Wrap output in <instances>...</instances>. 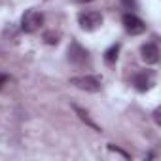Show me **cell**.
<instances>
[{"instance_id": "30bf717a", "label": "cell", "mask_w": 161, "mask_h": 161, "mask_svg": "<svg viewBox=\"0 0 161 161\" xmlns=\"http://www.w3.org/2000/svg\"><path fill=\"white\" fill-rule=\"evenodd\" d=\"M59 32H55V31H46L44 32V42L47 44V46H57L59 44Z\"/></svg>"}, {"instance_id": "9a60e30c", "label": "cell", "mask_w": 161, "mask_h": 161, "mask_svg": "<svg viewBox=\"0 0 161 161\" xmlns=\"http://www.w3.org/2000/svg\"><path fill=\"white\" fill-rule=\"evenodd\" d=\"M0 55H2V49H0Z\"/></svg>"}, {"instance_id": "5b68a950", "label": "cell", "mask_w": 161, "mask_h": 161, "mask_svg": "<svg viewBox=\"0 0 161 161\" xmlns=\"http://www.w3.org/2000/svg\"><path fill=\"white\" fill-rule=\"evenodd\" d=\"M121 23H123V29L129 32V34H133V36H136V34H142L144 31H146V23L138 17V15H135V14H123V17H121Z\"/></svg>"}, {"instance_id": "8992f818", "label": "cell", "mask_w": 161, "mask_h": 161, "mask_svg": "<svg viewBox=\"0 0 161 161\" xmlns=\"http://www.w3.org/2000/svg\"><path fill=\"white\" fill-rule=\"evenodd\" d=\"M133 86L136 87V91L146 93V91L152 89V86H153V72H152V70L136 72V74L133 76Z\"/></svg>"}, {"instance_id": "7c38bea8", "label": "cell", "mask_w": 161, "mask_h": 161, "mask_svg": "<svg viewBox=\"0 0 161 161\" xmlns=\"http://www.w3.org/2000/svg\"><path fill=\"white\" fill-rule=\"evenodd\" d=\"M121 6L127 8V10H136V0H121Z\"/></svg>"}, {"instance_id": "5bb4252c", "label": "cell", "mask_w": 161, "mask_h": 161, "mask_svg": "<svg viewBox=\"0 0 161 161\" xmlns=\"http://www.w3.org/2000/svg\"><path fill=\"white\" fill-rule=\"evenodd\" d=\"M153 119H155V123H157V125L161 123V118H159V108H155V110H153Z\"/></svg>"}, {"instance_id": "2e32d148", "label": "cell", "mask_w": 161, "mask_h": 161, "mask_svg": "<svg viewBox=\"0 0 161 161\" xmlns=\"http://www.w3.org/2000/svg\"><path fill=\"white\" fill-rule=\"evenodd\" d=\"M87 2H89V0H87Z\"/></svg>"}, {"instance_id": "6da1fadb", "label": "cell", "mask_w": 161, "mask_h": 161, "mask_svg": "<svg viewBox=\"0 0 161 161\" xmlns=\"http://www.w3.org/2000/svg\"><path fill=\"white\" fill-rule=\"evenodd\" d=\"M70 86L82 89V91H89V93H97L103 89V78L97 74H84V76H74L70 78Z\"/></svg>"}, {"instance_id": "277c9868", "label": "cell", "mask_w": 161, "mask_h": 161, "mask_svg": "<svg viewBox=\"0 0 161 161\" xmlns=\"http://www.w3.org/2000/svg\"><path fill=\"white\" fill-rule=\"evenodd\" d=\"M78 23L84 31L91 32L103 25V15L99 12H82V14H78Z\"/></svg>"}, {"instance_id": "8fae6325", "label": "cell", "mask_w": 161, "mask_h": 161, "mask_svg": "<svg viewBox=\"0 0 161 161\" xmlns=\"http://www.w3.org/2000/svg\"><path fill=\"white\" fill-rule=\"evenodd\" d=\"M108 150H110V152H116V153H119V155H123L125 159H129V157H131V155H129V153H127L125 150H121V148H118L116 144H108Z\"/></svg>"}, {"instance_id": "ba28073f", "label": "cell", "mask_w": 161, "mask_h": 161, "mask_svg": "<svg viewBox=\"0 0 161 161\" xmlns=\"http://www.w3.org/2000/svg\"><path fill=\"white\" fill-rule=\"evenodd\" d=\"M72 110L76 112V116L82 119L87 127H91V129H93V131H97V133H101V131H103V129H101V125H99V123H95V121L91 119V116H89V112H87V110H84L82 106H78V104H72Z\"/></svg>"}, {"instance_id": "9c48e42d", "label": "cell", "mask_w": 161, "mask_h": 161, "mask_svg": "<svg viewBox=\"0 0 161 161\" xmlns=\"http://www.w3.org/2000/svg\"><path fill=\"white\" fill-rule=\"evenodd\" d=\"M119 44H112L106 51H104V61L108 63V64H114L116 61H118V53H119Z\"/></svg>"}, {"instance_id": "4fadbf2b", "label": "cell", "mask_w": 161, "mask_h": 161, "mask_svg": "<svg viewBox=\"0 0 161 161\" xmlns=\"http://www.w3.org/2000/svg\"><path fill=\"white\" fill-rule=\"evenodd\" d=\"M8 80H10V76H8V74H4V72H0V86H4V84L8 82Z\"/></svg>"}, {"instance_id": "3957f363", "label": "cell", "mask_w": 161, "mask_h": 161, "mask_svg": "<svg viewBox=\"0 0 161 161\" xmlns=\"http://www.w3.org/2000/svg\"><path fill=\"white\" fill-rule=\"evenodd\" d=\"M68 61L72 64H76V66H84V64L89 63V51L80 42L72 40L70 46H68Z\"/></svg>"}, {"instance_id": "52a82bcc", "label": "cell", "mask_w": 161, "mask_h": 161, "mask_svg": "<svg viewBox=\"0 0 161 161\" xmlns=\"http://www.w3.org/2000/svg\"><path fill=\"white\" fill-rule=\"evenodd\" d=\"M140 57L146 64H155L159 61V47L153 42H148L140 47Z\"/></svg>"}, {"instance_id": "7a4b0ae2", "label": "cell", "mask_w": 161, "mask_h": 161, "mask_svg": "<svg viewBox=\"0 0 161 161\" xmlns=\"http://www.w3.org/2000/svg\"><path fill=\"white\" fill-rule=\"evenodd\" d=\"M42 25H44V14L38 12V10H34V8L27 10L23 14V17H21V31L27 32V34L36 32Z\"/></svg>"}]
</instances>
